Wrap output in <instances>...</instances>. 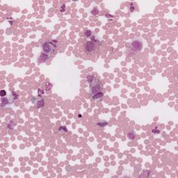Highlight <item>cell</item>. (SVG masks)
<instances>
[{"label":"cell","mask_w":178,"mask_h":178,"mask_svg":"<svg viewBox=\"0 0 178 178\" xmlns=\"http://www.w3.org/2000/svg\"><path fill=\"white\" fill-rule=\"evenodd\" d=\"M92 94L93 95H95L97 93H100V90L102 89V84L98 79H94L92 82L91 85Z\"/></svg>","instance_id":"obj_1"},{"label":"cell","mask_w":178,"mask_h":178,"mask_svg":"<svg viewBox=\"0 0 178 178\" xmlns=\"http://www.w3.org/2000/svg\"><path fill=\"white\" fill-rule=\"evenodd\" d=\"M42 49L43 53H44L45 54H52L54 51V46L49 42H45L42 44Z\"/></svg>","instance_id":"obj_2"},{"label":"cell","mask_w":178,"mask_h":178,"mask_svg":"<svg viewBox=\"0 0 178 178\" xmlns=\"http://www.w3.org/2000/svg\"><path fill=\"white\" fill-rule=\"evenodd\" d=\"M132 47L136 50H141L142 49V43L138 41H134L132 43Z\"/></svg>","instance_id":"obj_3"},{"label":"cell","mask_w":178,"mask_h":178,"mask_svg":"<svg viewBox=\"0 0 178 178\" xmlns=\"http://www.w3.org/2000/svg\"><path fill=\"white\" fill-rule=\"evenodd\" d=\"M60 11H61V12H64V11H66V6L65 5H62L61 8H60Z\"/></svg>","instance_id":"obj_4"},{"label":"cell","mask_w":178,"mask_h":178,"mask_svg":"<svg viewBox=\"0 0 178 178\" xmlns=\"http://www.w3.org/2000/svg\"><path fill=\"white\" fill-rule=\"evenodd\" d=\"M0 94H1V96L3 97L4 95H6V91L4 90H1V92H0Z\"/></svg>","instance_id":"obj_5"}]
</instances>
